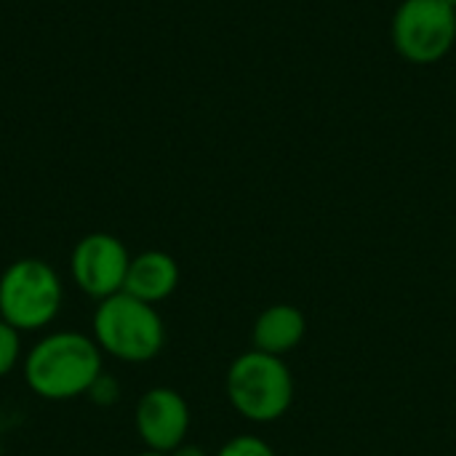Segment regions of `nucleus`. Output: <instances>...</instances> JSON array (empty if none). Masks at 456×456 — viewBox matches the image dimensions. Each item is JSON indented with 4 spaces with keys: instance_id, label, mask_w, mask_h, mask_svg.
Segmentation results:
<instances>
[{
    "instance_id": "9b49d317",
    "label": "nucleus",
    "mask_w": 456,
    "mask_h": 456,
    "mask_svg": "<svg viewBox=\"0 0 456 456\" xmlns=\"http://www.w3.org/2000/svg\"><path fill=\"white\" fill-rule=\"evenodd\" d=\"M214 456H275V449L259 436H235Z\"/></svg>"
},
{
    "instance_id": "9d476101",
    "label": "nucleus",
    "mask_w": 456,
    "mask_h": 456,
    "mask_svg": "<svg viewBox=\"0 0 456 456\" xmlns=\"http://www.w3.org/2000/svg\"><path fill=\"white\" fill-rule=\"evenodd\" d=\"M19 361H24L21 355V331H16L11 323H5L0 318V379H5Z\"/></svg>"
},
{
    "instance_id": "423d86ee",
    "label": "nucleus",
    "mask_w": 456,
    "mask_h": 456,
    "mask_svg": "<svg viewBox=\"0 0 456 456\" xmlns=\"http://www.w3.org/2000/svg\"><path fill=\"white\" fill-rule=\"evenodd\" d=\"M128 265L131 254L126 243L110 232H91L80 238L69 254L72 283L96 302L123 291Z\"/></svg>"
},
{
    "instance_id": "0eeeda50",
    "label": "nucleus",
    "mask_w": 456,
    "mask_h": 456,
    "mask_svg": "<svg viewBox=\"0 0 456 456\" xmlns=\"http://www.w3.org/2000/svg\"><path fill=\"white\" fill-rule=\"evenodd\" d=\"M190 406L182 393L174 387H152L147 390L134 409V428L147 452L171 454L182 444H187L190 433Z\"/></svg>"
},
{
    "instance_id": "7ed1b4c3",
    "label": "nucleus",
    "mask_w": 456,
    "mask_h": 456,
    "mask_svg": "<svg viewBox=\"0 0 456 456\" xmlns=\"http://www.w3.org/2000/svg\"><path fill=\"white\" fill-rule=\"evenodd\" d=\"M91 337L99 350L123 363H147L166 345V323L155 305L126 291L96 302Z\"/></svg>"
},
{
    "instance_id": "20e7f679",
    "label": "nucleus",
    "mask_w": 456,
    "mask_h": 456,
    "mask_svg": "<svg viewBox=\"0 0 456 456\" xmlns=\"http://www.w3.org/2000/svg\"><path fill=\"white\" fill-rule=\"evenodd\" d=\"M61 278L43 259H16L0 275V318L21 334L51 326L61 310Z\"/></svg>"
},
{
    "instance_id": "2eb2a0df",
    "label": "nucleus",
    "mask_w": 456,
    "mask_h": 456,
    "mask_svg": "<svg viewBox=\"0 0 456 456\" xmlns=\"http://www.w3.org/2000/svg\"><path fill=\"white\" fill-rule=\"evenodd\" d=\"M446 3H449V5H452V8H456V0H446Z\"/></svg>"
},
{
    "instance_id": "39448f33",
    "label": "nucleus",
    "mask_w": 456,
    "mask_h": 456,
    "mask_svg": "<svg viewBox=\"0 0 456 456\" xmlns=\"http://www.w3.org/2000/svg\"><path fill=\"white\" fill-rule=\"evenodd\" d=\"M390 43L414 67L444 61L456 43V8L446 0H401L390 19Z\"/></svg>"
},
{
    "instance_id": "ddd939ff",
    "label": "nucleus",
    "mask_w": 456,
    "mask_h": 456,
    "mask_svg": "<svg viewBox=\"0 0 456 456\" xmlns=\"http://www.w3.org/2000/svg\"><path fill=\"white\" fill-rule=\"evenodd\" d=\"M168 456H208V452L203 446H195V444H182L179 449H174Z\"/></svg>"
},
{
    "instance_id": "f257e3e1",
    "label": "nucleus",
    "mask_w": 456,
    "mask_h": 456,
    "mask_svg": "<svg viewBox=\"0 0 456 456\" xmlns=\"http://www.w3.org/2000/svg\"><path fill=\"white\" fill-rule=\"evenodd\" d=\"M27 387L43 401H75L88 395L104 371V353L94 337L80 331H51L40 337L21 361Z\"/></svg>"
},
{
    "instance_id": "4468645a",
    "label": "nucleus",
    "mask_w": 456,
    "mask_h": 456,
    "mask_svg": "<svg viewBox=\"0 0 456 456\" xmlns=\"http://www.w3.org/2000/svg\"><path fill=\"white\" fill-rule=\"evenodd\" d=\"M134 456H168V454H155V452H147V449H144L142 454H134Z\"/></svg>"
},
{
    "instance_id": "f8f14e48",
    "label": "nucleus",
    "mask_w": 456,
    "mask_h": 456,
    "mask_svg": "<svg viewBox=\"0 0 456 456\" xmlns=\"http://www.w3.org/2000/svg\"><path fill=\"white\" fill-rule=\"evenodd\" d=\"M88 398H91L96 406H112V403H118V398H120V385H118V379L102 371V374L96 377V382L91 385Z\"/></svg>"
},
{
    "instance_id": "1a4fd4ad",
    "label": "nucleus",
    "mask_w": 456,
    "mask_h": 456,
    "mask_svg": "<svg viewBox=\"0 0 456 456\" xmlns=\"http://www.w3.org/2000/svg\"><path fill=\"white\" fill-rule=\"evenodd\" d=\"M179 278L182 273L176 259L166 251L152 248L131 256L123 291L147 305H160L179 289Z\"/></svg>"
},
{
    "instance_id": "f03ea898",
    "label": "nucleus",
    "mask_w": 456,
    "mask_h": 456,
    "mask_svg": "<svg viewBox=\"0 0 456 456\" xmlns=\"http://www.w3.org/2000/svg\"><path fill=\"white\" fill-rule=\"evenodd\" d=\"M224 390L230 406L254 425H273L283 419L297 395L294 374L289 363L278 355H267L259 350L240 353L224 377Z\"/></svg>"
},
{
    "instance_id": "6e6552de",
    "label": "nucleus",
    "mask_w": 456,
    "mask_h": 456,
    "mask_svg": "<svg viewBox=\"0 0 456 456\" xmlns=\"http://www.w3.org/2000/svg\"><path fill=\"white\" fill-rule=\"evenodd\" d=\"M307 337V318L297 305H270L265 307L251 326V347L267 355L286 358Z\"/></svg>"
}]
</instances>
